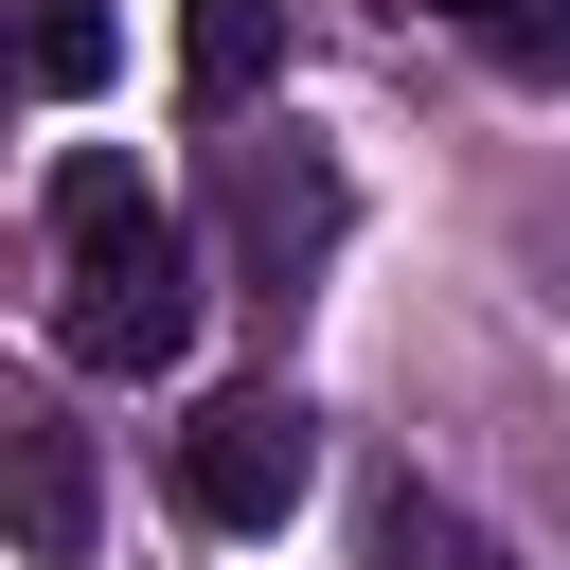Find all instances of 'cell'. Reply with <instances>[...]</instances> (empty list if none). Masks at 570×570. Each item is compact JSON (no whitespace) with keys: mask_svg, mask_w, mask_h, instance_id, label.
<instances>
[{"mask_svg":"<svg viewBox=\"0 0 570 570\" xmlns=\"http://www.w3.org/2000/svg\"><path fill=\"white\" fill-rule=\"evenodd\" d=\"M178 338H196V249H178L160 196L53 249V356H71V374H160Z\"/></svg>","mask_w":570,"mask_h":570,"instance_id":"obj_1","label":"cell"},{"mask_svg":"<svg viewBox=\"0 0 570 570\" xmlns=\"http://www.w3.org/2000/svg\"><path fill=\"white\" fill-rule=\"evenodd\" d=\"M303 481H321V410H303V392H214V410L178 428V517H196V534H285Z\"/></svg>","mask_w":570,"mask_h":570,"instance_id":"obj_2","label":"cell"},{"mask_svg":"<svg viewBox=\"0 0 570 570\" xmlns=\"http://www.w3.org/2000/svg\"><path fill=\"white\" fill-rule=\"evenodd\" d=\"M214 214H232V267H249L267 303H303L321 249H338V160H321V142H232V160H214Z\"/></svg>","mask_w":570,"mask_h":570,"instance_id":"obj_3","label":"cell"},{"mask_svg":"<svg viewBox=\"0 0 570 570\" xmlns=\"http://www.w3.org/2000/svg\"><path fill=\"white\" fill-rule=\"evenodd\" d=\"M267 53H285V0H178V107L196 125H232L267 89Z\"/></svg>","mask_w":570,"mask_h":570,"instance_id":"obj_4","label":"cell"},{"mask_svg":"<svg viewBox=\"0 0 570 570\" xmlns=\"http://www.w3.org/2000/svg\"><path fill=\"white\" fill-rule=\"evenodd\" d=\"M18 552L36 570H89V445L53 410H18Z\"/></svg>","mask_w":570,"mask_h":570,"instance_id":"obj_5","label":"cell"},{"mask_svg":"<svg viewBox=\"0 0 570 570\" xmlns=\"http://www.w3.org/2000/svg\"><path fill=\"white\" fill-rule=\"evenodd\" d=\"M107 0H36V36H18V71H36V107H71V89H107Z\"/></svg>","mask_w":570,"mask_h":570,"instance_id":"obj_6","label":"cell"},{"mask_svg":"<svg viewBox=\"0 0 570 570\" xmlns=\"http://www.w3.org/2000/svg\"><path fill=\"white\" fill-rule=\"evenodd\" d=\"M481 53H499V71H517V89H552V71H570V0H517V18H499V36H481Z\"/></svg>","mask_w":570,"mask_h":570,"instance_id":"obj_7","label":"cell"},{"mask_svg":"<svg viewBox=\"0 0 570 570\" xmlns=\"http://www.w3.org/2000/svg\"><path fill=\"white\" fill-rule=\"evenodd\" d=\"M445 570H499V552H445Z\"/></svg>","mask_w":570,"mask_h":570,"instance_id":"obj_8","label":"cell"}]
</instances>
